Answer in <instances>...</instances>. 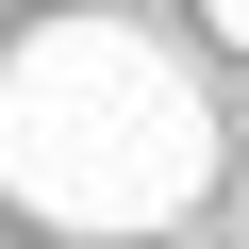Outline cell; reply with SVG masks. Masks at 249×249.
Masks as SVG:
<instances>
[{"label":"cell","mask_w":249,"mask_h":249,"mask_svg":"<svg viewBox=\"0 0 249 249\" xmlns=\"http://www.w3.org/2000/svg\"><path fill=\"white\" fill-rule=\"evenodd\" d=\"M232 133L216 100L166 34L133 17H34L17 50H0V199L50 216L67 249L83 232H183L216 199Z\"/></svg>","instance_id":"6da1fadb"},{"label":"cell","mask_w":249,"mask_h":249,"mask_svg":"<svg viewBox=\"0 0 249 249\" xmlns=\"http://www.w3.org/2000/svg\"><path fill=\"white\" fill-rule=\"evenodd\" d=\"M199 17H216V50H249V0H199Z\"/></svg>","instance_id":"7a4b0ae2"}]
</instances>
